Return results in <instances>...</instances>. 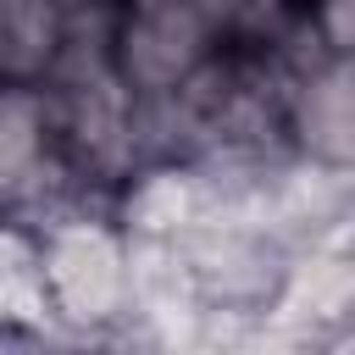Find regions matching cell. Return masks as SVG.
I'll return each mask as SVG.
<instances>
[{"mask_svg": "<svg viewBox=\"0 0 355 355\" xmlns=\"http://www.w3.org/2000/svg\"><path fill=\"white\" fill-rule=\"evenodd\" d=\"M39 277H44V305L61 322L105 327L128 311L133 255H128V239L116 227L72 216L39 239Z\"/></svg>", "mask_w": 355, "mask_h": 355, "instance_id": "6da1fadb", "label": "cell"}, {"mask_svg": "<svg viewBox=\"0 0 355 355\" xmlns=\"http://www.w3.org/2000/svg\"><path fill=\"white\" fill-rule=\"evenodd\" d=\"M67 50L61 0H0V83H44Z\"/></svg>", "mask_w": 355, "mask_h": 355, "instance_id": "5b68a950", "label": "cell"}, {"mask_svg": "<svg viewBox=\"0 0 355 355\" xmlns=\"http://www.w3.org/2000/svg\"><path fill=\"white\" fill-rule=\"evenodd\" d=\"M55 116L39 83H0V211L28 200L50 166Z\"/></svg>", "mask_w": 355, "mask_h": 355, "instance_id": "277c9868", "label": "cell"}, {"mask_svg": "<svg viewBox=\"0 0 355 355\" xmlns=\"http://www.w3.org/2000/svg\"><path fill=\"white\" fill-rule=\"evenodd\" d=\"M316 33L333 55H355V0H316Z\"/></svg>", "mask_w": 355, "mask_h": 355, "instance_id": "8992f818", "label": "cell"}, {"mask_svg": "<svg viewBox=\"0 0 355 355\" xmlns=\"http://www.w3.org/2000/svg\"><path fill=\"white\" fill-rule=\"evenodd\" d=\"M216 39L211 0H128L111 28V67L128 94H178Z\"/></svg>", "mask_w": 355, "mask_h": 355, "instance_id": "7a4b0ae2", "label": "cell"}, {"mask_svg": "<svg viewBox=\"0 0 355 355\" xmlns=\"http://www.w3.org/2000/svg\"><path fill=\"white\" fill-rule=\"evenodd\" d=\"M294 144L322 166H355V55H333L288 100Z\"/></svg>", "mask_w": 355, "mask_h": 355, "instance_id": "3957f363", "label": "cell"}]
</instances>
